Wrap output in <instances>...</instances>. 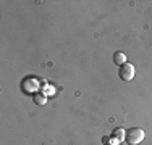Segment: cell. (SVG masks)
Segmentation results:
<instances>
[{"label": "cell", "instance_id": "6da1fadb", "mask_svg": "<svg viewBox=\"0 0 152 145\" xmlns=\"http://www.w3.org/2000/svg\"><path fill=\"white\" fill-rule=\"evenodd\" d=\"M144 137H146V134L141 128H131L125 134V140L128 145H139L144 140Z\"/></svg>", "mask_w": 152, "mask_h": 145}, {"label": "cell", "instance_id": "7a4b0ae2", "mask_svg": "<svg viewBox=\"0 0 152 145\" xmlns=\"http://www.w3.org/2000/svg\"><path fill=\"white\" fill-rule=\"evenodd\" d=\"M134 65H131V63H128L126 61L125 65H121L120 66V70H118V76H120V79L121 81H133V78H134Z\"/></svg>", "mask_w": 152, "mask_h": 145}, {"label": "cell", "instance_id": "3957f363", "mask_svg": "<svg viewBox=\"0 0 152 145\" xmlns=\"http://www.w3.org/2000/svg\"><path fill=\"white\" fill-rule=\"evenodd\" d=\"M125 134H126V130L123 128H117L112 132V139H115L117 142H123V140H125Z\"/></svg>", "mask_w": 152, "mask_h": 145}, {"label": "cell", "instance_id": "277c9868", "mask_svg": "<svg viewBox=\"0 0 152 145\" xmlns=\"http://www.w3.org/2000/svg\"><path fill=\"white\" fill-rule=\"evenodd\" d=\"M113 63H115V65H118V66L125 65V63H126V55H125L123 52H117V53H113Z\"/></svg>", "mask_w": 152, "mask_h": 145}, {"label": "cell", "instance_id": "5b68a950", "mask_svg": "<svg viewBox=\"0 0 152 145\" xmlns=\"http://www.w3.org/2000/svg\"><path fill=\"white\" fill-rule=\"evenodd\" d=\"M32 100H34V103L39 105V107H44L47 103V97L44 94H34V95H32Z\"/></svg>", "mask_w": 152, "mask_h": 145}, {"label": "cell", "instance_id": "8992f818", "mask_svg": "<svg viewBox=\"0 0 152 145\" xmlns=\"http://www.w3.org/2000/svg\"><path fill=\"white\" fill-rule=\"evenodd\" d=\"M102 144L104 145H110L112 144V136H104L102 137Z\"/></svg>", "mask_w": 152, "mask_h": 145}, {"label": "cell", "instance_id": "52a82bcc", "mask_svg": "<svg viewBox=\"0 0 152 145\" xmlns=\"http://www.w3.org/2000/svg\"><path fill=\"white\" fill-rule=\"evenodd\" d=\"M110 145H113V144H110Z\"/></svg>", "mask_w": 152, "mask_h": 145}]
</instances>
